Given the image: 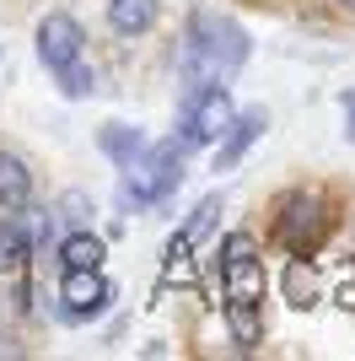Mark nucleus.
I'll use <instances>...</instances> for the list:
<instances>
[{"label": "nucleus", "instance_id": "f257e3e1", "mask_svg": "<svg viewBox=\"0 0 355 361\" xmlns=\"http://www.w3.org/2000/svg\"><path fill=\"white\" fill-rule=\"evenodd\" d=\"M248 60V32L237 27L232 16L221 11H199L189 22V38H183V54H178V71L189 87H226Z\"/></svg>", "mask_w": 355, "mask_h": 361}, {"label": "nucleus", "instance_id": "f03ea898", "mask_svg": "<svg viewBox=\"0 0 355 361\" xmlns=\"http://www.w3.org/2000/svg\"><path fill=\"white\" fill-rule=\"evenodd\" d=\"M232 114H237V108H232V92H226V87H194L189 114H183V140H189V151L216 146V140L226 135Z\"/></svg>", "mask_w": 355, "mask_h": 361}, {"label": "nucleus", "instance_id": "7ed1b4c3", "mask_svg": "<svg viewBox=\"0 0 355 361\" xmlns=\"http://www.w3.org/2000/svg\"><path fill=\"white\" fill-rule=\"evenodd\" d=\"M221 281H226V297L264 302V264H259V243L248 232H232L221 243Z\"/></svg>", "mask_w": 355, "mask_h": 361}, {"label": "nucleus", "instance_id": "20e7f679", "mask_svg": "<svg viewBox=\"0 0 355 361\" xmlns=\"http://www.w3.org/2000/svg\"><path fill=\"white\" fill-rule=\"evenodd\" d=\"M108 302H113V286H108L103 270H65V281H59V313L70 324L97 318Z\"/></svg>", "mask_w": 355, "mask_h": 361}, {"label": "nucleus", "instance_id": "39448f33", "mask_svg": "<svg viewBox=\"0 0 355 361\" xmlns=\"http://www.w3.org/2000/svg\"><path fill=\"white\" fill-rule=\"evenodd\" d=\"M318 232H323V200L318 195H291L285 211H280V221H275V238H280L296 259H307V248L318 243Z\"/></svg>", "mask_w": 355, "mask_h": 361}, {"label": "nucleus", "instance_id": "423d86ee", "mask_svg": "<svg viewBox=\"0 0 355 361\" xmlns=\"http://www.w3.org/2000/svg\"><path fill=\"white\" fill-rule=\"evenodd\" d=\"M81 49H87V32H81L75 16L49 11L44 22H38V60H44L49 71H65L70 60H81Z\"/></svg>", "mask_w": 355, "mask_h": 361}, {"label": "nucleus", "instance_id": "0eeeda50", "mask_svg": "<svg viewBox=\"0 0 355 361\" xmlns=\"http://www.w3.org/2000/svg\"><path fill=\"white\" fill-rule=\"evenodd\" d=\"M269 130V114L264 108H248V114H232V124H226V135L216 140V173H226V167L242 162V151L253 146V140Z\"/></svg>", "mask_w": 355, "mask_h": 361}, {"label": "nucleus", "instance_id": "6e6552de", "mask_svg": "<svg viewBox=\"0 0 355 361\" xmlns=\"http://www.w3.org/2000/svg\"><path fill=\"white\" fill-rule=\"evenodd\" d=\"M162 16V0H108V27L135 38V32H151Z\"/></svg>", "mask_w": 355, "mask_h": 361}, {"label": "nucleus", "instance_id": "1a4fd4ad", "mask_svg": "<svg viewBox=\"0 0 355 361\" xmlns=\"http://www.w3.org/2000/svg\"><path fill=\"white\" fill-rule=\"evenodd\" d=\"M216 216H221V200L210 195V200H199V205H194V216H189V226H183V232H178L173 243H167V259H173V264H183V259L194 254V243L205 238L210 226H216Z\"/></svg>", "mask_w": 355, "mask_h": 361}, {"label": "nucleus", "instance_id": "9d476101", "mask_svg": "<svg viewBox=\"0 0 355 361\" xmlns=\"http://www.w3.org/2000/svg\"><path fill=\"white\" fill-rule=\"evenodd\" d=\"M32 200V173L22 157H11V151H0V211H22Z\"/></svg>", "mask_w": 355, "mask_h": 361}, {"label": "nucleus", "instance_id": "9b49d317", "mask_svg": "<svg viewBox=\"0 0 355 361\" xmlns=\"http://www.w3.org/2000/svg\"><path fill=\"white\" fill-rule=\"evenodd\" d=\"M226 329H232L237 350H253V345H259V334H264V324H259V302L226 297Z\"/></svg>", "mask_w": 355, "mask_h": 361}, {"label": "nucleus", "instance_id": "f8f14e48", "mask_svg": "<svg viewBox=\"0 0 355 361\" xmlns=\"http://www.w3.org/2000/svg\"><path fill=\"white\" fill-rule=\"evenodd\" d=\"M59 259H65V270H103V238H92V232H70V238L59 243Z\"/></svg>", "mask_w": 355, "mask_h": 361}, {"label": "nucleus", "instance_id": "ddd939ff", "mask_svg": "<svg viewBox=\"0 0 355 361\" xmlns=\"http://www.w3.org/2000/svg\"><path fill=\"white\" fill-rule=\"evenodd\" d=\"M97 146H103V151H108V157H113L118 167H130L135 157L146 151V135H140L135 124H108L103 135H97Z\"/></svg>", "mask_w": 355, "mask_h": 361}, {"label": "nucleus", "instance_id": "4468645a", "mask_svg": "<svg viewBox=\"0 0 355 361\" xmlns=\"http://www.w3.org/2000/svg\"><path fill=\"white\" fill-rule=\"evenodd\" d=\"M285 297H291V307H312V302H318V286H312V270L291 264V275H285Z\"/></svg>", "mask_w": 355, "mask_h": 361}, {"label": "nucleus", "instance_id": "2eb2a0df", "mask_svg": "<svg viewBox=\"0 0 355 361\" xmlns=\"http://www.w3.org/2000/svg\"><path fill=\"white\" fill-rule=\"evenodd\" d=\"M22 254H27L22 226H16V221H0V264H22Z\"/></svg>", "mask_w": 355, "mask_h": 361}, {"label": "nucleus", "instance_id": "dca6fc26", "mask_svg": "<svg viewBox=\"0 0 355 361\" xmlns=\"http://www.w3.org/2000/svg\"><path fill=\"white\" fill-rule=\"evenodd\" d=\"M54 75H59V87H65V97H87V92H92V71L81 60H70L65 71H54Z\"/></svg>", "mask_w": 355, "mask_h": 361}, {"label": "nucleus", "instance_id": "f3484780", "mask_svg": "<svg viewBox=\"0 0 355 361\" xmlns=\"http://www.w3.org/2000/svg\"><path fill=\"white\" fill-rule=\"evenodd\" d=\"M344 135L355 140V92H350V97H344Z\"/></svg>", "mask_w": 355, "mask_h": 361}, {"label": "nucleus", "instance_id": "a211bd4d", "mask_svg": "<svg viewBox=\"0 0 355 361\" xmlns=\"http://www.w3.org/2000/svg\"><path fill=\"white\" fill-rule=\"evenodd\" d=\"M340 307H355V281H344V286H340Z\"/></svg>", "mask_w": 355, "mask_h": 361}, {"label": "nucleus", "instance_id": "6ab92c4d", "mask_svg": "<svg viewBox=\"0 0 355 361\" xmlns=\"http://www.w3.org/2000/svg\"><path fill=\"white\" fill-rule=\"evenodd\" d=\"M344 6H350V11H355V0H344Z\"/></svg>", "mask_w": 355, "mask_h": 361}]
</instances>
